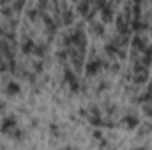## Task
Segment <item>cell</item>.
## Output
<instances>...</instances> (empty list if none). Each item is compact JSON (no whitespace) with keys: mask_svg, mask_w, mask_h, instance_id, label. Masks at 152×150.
<instances>
[{"mask_svg":"<svg viewBox=\"0 0 152 150\" xmlns=\"http://www.w3.org/2000/svg\"><path fill=\"white\" fill-rule=\"evenodd\" d=\"M101 67H110V64H108L106 60H101V58H92V60L85 66V73H87V76H94V74L99 73Z\"/></svg>","mask_w":152,"mask_h":150,"instance_id":"obj_1","label":"cell"},{"mask_svg":"<svg viewBox=\"0 0 152 150\" xmlns=\"http://www.w3.org/2000/svg\"><path fill=\"white\" fill-rule=\"evenodd\" d=\"M16 127H18V125H16V117H14V115H7V117L2 120V127H0V131H2L4 134H11Z\"/></svg>","mask_w":152,"mask_h":150,"instance_id":"obj_2","label":"cell"},{"mask_svg":"<svg viewBox=\"0 0 152 150\" xmlns=\"http://www.w3.org/2000/svg\"><path fill=\"white\" fill-rule=\"evenodd\" d=\"M122 122L127 125V129H136V127L140 125V118H138L136 115H133V113H127V115L122 118Z\"/></svg>","mask_w":152,"mask_h":150,"instance_id":"obj_3","label":"cell"},{"mask_svg":"<svg viewBox=\"0 0 152 150\" xmlns=\"http://www.w3.org/2000/svg\"><path fill=\"white\" fill-rule=\"evenodd\" d=\"M34 50H36V42H34L32 39L25 37V41L21 42V51H23L25 55H32V53H34Z\"/></svg>","mask_w":152,"mask_h":150,"instance_id":"obj_4","label":"cell"},{"mask_svg":"<svg viewBox=\"0 0 152 150\" xmlns=\"http://www.w3.org/2000/svg\"><path fill=\"white\" fill-rule=\"evenodd\" d=\"M42 20H44V25H46V30L50 32V36H53V34L57 32V23L53 21V18H51L50 14H44V16H42Z\"/></svg>","mask_w":152,"mask_h":150,"instance_id":"obj_5","label":"cell"},{"mask_svg":"<svg viewBox=\"0 0 152 150\" xmlns=\"http://www.w3.org/2000/svg\"><path fill=\"white\" fill-rule=\"evenodd\" d=\"M101 18H103V21H104V23H108V21H112V20H113L112 4H108L106 7H103V9H101Z\"/></svg>","mask_w":152,"mask_h":150,"instance_id":"obj_6","label":"cell"},{"mask_svg":"<svg viewBox=\"0 0 152 150\" xmlns=\"http://www.w3.org/2000/svg\"><path fill=\"white\" fill-rule=\"evenodd\" d=\"M20 90H21V87H20L18 81H9V83L5 85V92H7L9 95H16V94H20Z\"/></svg>","mask_w":152,"mask_h":150,"instance_id":"obj_7","label":"cell"},{"mask_svg":"<svg viewBox=\"0 0 152 150\" xmlns=\"http://www.w3.org/2000/svg\"><path fill=\"white\" fill-rule=\"evenodd\" d=\"M147 79H149V69H147V71H142V73H134V74H133V81H134L136 85L147 83Z\"/></svg>","mask_w":152,"mask_h":150,"instance_id":"obj_8","label":"cell"},{"mask_svg":"<svg viewBox=\"0 0 152 150\" xmlns=\"http://www.w3.org/2000/svg\"><path fill=\"white\" fill-rule=\"evenodd\" d=\"M64 81H67L69 85L75 83V81H78V76H76V73L73 71V69H69V67L64 69Z\"/></svg>","mask_w":152,"mask_h":150,"instance_id":"obj_9","label":"cell"},{"mask_svg":"<svg viewBox=\"0 0 152 150\" xmlns=\"http://www.w3.org/2000/svg\"><path fill=\"white\" fill-rule=\"evenodd\" d=\"M131 44H133V48H134V50H142V51L147 48V42H145V39L140 37V36H134Z\"/></svg>","mask_w":152,"mask_h":150,"instance_id":"obj_10","label":"cell"},{"mask_svg":"<svg viewBox=\"0 0 152 150\" xmlns=\"http://www.w3.org/2000/svg\"><path fill=\"white\" fill-rule=\"evenodd\" d=\"M46 53H48V44H44V42H37V44H36V50H34V55L39 57V58H42Z\"/></svg>","mask_w":152,"mask_h":150,"instance_id":"obj_11","label":"cell"},{"mask_svg":"<svg viewBox=\"0 0 152 150\" xmlns=\"http://www.w3.org/2000/svg\"><path fill=\"white\" fill-rule=\"evenodd\" d=\"M88 122H90V125H94V127H103V122H104V118L101 117V115H88Z\"/></svg>","mask_w":152,"mask_h":150,"instance_id":"obj_12","label":"cell"},{"mask_svg":"<svg viewBox=\"0 0 152 150\" xmlns=\"http://www.w3.org/2000/svg\"><path fill=\"white\" fill-rule=\"evenodd\" d=\"M60 16H62V23H64V25H71V23L75 21L76 14L73 11H67V12H64V14H60Z\"/></svg>","mask_w":152,"mask_h":150,"instance_id":"obj_13","label":"cell"},{"mask_svg":"<svg viewBox=\"0 0 152 150\" xmlns=\"http://www.w3.org/2000/svg\"><path fill=\"white\" fill-rule=\"evenodd\" d=\"M9 136H11V138H14V140H20V141H21V140H25V136H27V133H25L23 129H20V127H16V129H14V131H12V133H11Z\"/></svg>","mask_w":152,"mask_h":150,"instance_id":"obj_14","label":"cell"},{"mask_svg":"<svg viewBox=\"0 0 152 150\" xmlns=\"http://www.w3.org/2000/svg\"><path fill=\"white\" fill-rule=\"evenodd\" d=\"M76 7H78V11H80L83 16H87V14L90 12V11H88V9H90V2H80Z\"/></svg>","mask_w":152,"mask_h":150,"instance_id":"obj_15","label":"cell"},{"mask_svg":"<svg viewBox=\"0 0 152 150\" xmlns=\"http://www.w3.org/2000/svg\"><path fill=\"white\" fill-rule=\"evenodd\" d=\"M92 32H94L96 36H103V34H104V25H103V23H94V25H92Z\"/></svg>","mask_w":152,"mask_h":150,"instance_id":"obj_16","label":"cell"},{"mask_svg":"<svg viewBox=\"0 0 152 150\" xmlns=\"http://www.w3.org/2000/svg\"><path fill=\"white\" fill-rule=\"evenodd\" d=\"M50 134H51L53 138H58V136H60V127H58L57 124H50Z\"/></svg>","mask_w":152,"mask_h":150,"instance_id":"obj_17","label":"cell"},{"mask_svg":"<svg viewBox=\"0 0 152 150\" xmlns=\"http://www.w3.org/2000/svg\"><path fill=\"white\" fill-rule=\"evenodd\" d=\"M42 69H44V62L42 60H36L34 62V73L39 74V73H42Z\"/></svg>","mask_w":152,"mask_h":150,"instance_id":"obj_18","label":"cell"},{"mask_svg":"<svg viewBox=\"0 0 152 150\" xmlns=\"http://www.w3.org/2000/svg\"><path fill=\"white\" fill-rule=\"evenodd\" d=\"M67 55H69V51H67V50H60V51L57 53V57H58V60H60V62H66V60H67Z\"/></svg>","mask_w":152,"mask_h":150,"instance_id":"obj_19","label":"cell"},{"mask_svg":"<svg viewBox=\"0 0 152 150\" xmlns=\"http://www.w3.org/2000/svg\"><path fill=\"white\" fill-rule=\"evenodd\" d=\"M108 87H110V83H108V81H101V83H99V87H97V92L101 94L103 90H108Z\"/></svg>","mask_w":152,"mask_h":150,"instance_id":"obj_20","label":"cell"},{"mask_svg":"<svg viewBox=\"0 0 152 150\" xmlns=\"http://www.w3.org/2000/svg\"><path fill=\"white\" fill-rule=\"evenodd\" d=\"M37 14H39L37 9H30L28 11V20H37Z\"/></svg>","mask_w":152,"mask_h":150,"instance_id":"obj_21","label":"cell"},{"mask_svg":"<svg viewBox=\"0 0 152 150\" xmlns=\"http://www.w3.org/2000/svg\"><path fill=\"white\" fill-rule=\"evenodd\" d=\"M92 136H94L96 140H103V133H101V129H96V131L92 133Z\"/></svg>","mask_w":152,"mask_h":150,"instance_id":"obj_22","label":"cell"},{"mask_svg":"<svg viewBox=\"0 0 152 150\" xmlns=\"http://www.w3.org/2000/svg\"><path fill=\"white\" fill-rule=\"evenodd\" d=\"M143 111H145V115L152 117V104H145V106H143Z\"/></svg>","mask_w":152,"mask_h":150,"instance_id":"obj_23","label":"cell"},{"mask_svg":"<svg viewBox=\"0 0 152 150\" xmlns=\"http://www.w3.org/2000/svg\"><path fill=\"white\" fill-rule=\"evenodd\" d=\"M23 5H25L23 2H14V4H12V9H14V11H20V9H23Z\"/></svg>","mask_w":152,"mask_h":150,"instance_id":"obj_24","label":"cell"},{"mask_svg":"<svg viewBox=\"0 0 152 150\" xmlns=\"http://www.w3.org/2000/svg\"><path fill=\"white\" fill-rule=\"evenodd\" d=\"M80 117H88V113H87L85 108H80Z\"/></svg>","mask_w":152,"mask_h":150,"instance_id":"obj_25","label":"cell"},{"mask_svg":"<svg viewBox=\"0 0 152 150\" xmlns=\"http://www.w3.org/2000/svg\"><path fill=\"white\" fill-rule=\"evenodd\" d=\"M110 69H112V71H113V73H117V71H118V69H120V66H118V64H113V66H112V67H110Z\"/></svg>","mask_w":152,"mask_h":150,"instance_id":"obj_26","label":"cell"},{"mask_svg":"<svg viewBox=\"0 0 152 150\" xmlns=\"http://www.w3.org/2000/svg\"><path fill=\"white\" fill-rule=\"evenodd\" d=\"M4 110H5V103H4V101L0 99V113L4 111Z\"/></svg>","mask_w":152,"mask_h":150,"instance_id":"obj_27","label":"cell"},{"mask_svg":"<svg viewBox=\"0 0 152 150\" xmlns=\"http://www.w3.org/2000/svg\"><path fill=\"white\" fill-rule=\"evenodd\" d=\"M147 94H151L152 95V81L149 83V87H147Z\"/></svg>","mask_w":152,"mask_h":150,"instance_id":"obj_28","label":"cell"},{"mask_svg":"<svg viewBox=\"0 0 152 150\" xmlns=\"http://www.w3.org/2000/svg\"><path fill=\"white\" fill-rule=\"evenodd\" d=\"M64 150H78V149H75V147H64Z\"/></svg>","mask_w":152,"mask_h":150,"instance_id":"obj_29","label":"cell"},{"mask_svg":"<svg viewBox=\"0 0 152 150\" xmlns=\"http://www.w3.org/2000/svg\"><path fill=\"white\" fill-rule=\"evenodd\" d=\"M133 150H147L145 147H136V149H133Z\"/></svg>","mask_w":152,"mask_h":150,"instance_id":"obj_30","label":"cell"}]
</instances>
